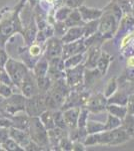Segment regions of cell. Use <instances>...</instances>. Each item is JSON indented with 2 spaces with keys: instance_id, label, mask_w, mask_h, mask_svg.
Segmentation results:
<instances>
[{
  "instance_id": "obj_39",
  "label": "cell",
  "mask_w": 134,
  "mask_h": 151,
  "mask_svg": "<svg viewBox=\"0 0 134 151\" xmlns=\"http://www.w3.org/2000/svg\"><path fill=\"white\" fill-rule=\"evenodd\" d=\"M70 12H71V9L69 7H62V8L58 9L57 12H56L55 19L57 21H65V19L67 18Z\"/></svg>"
},
{
  "instance_id": "obj_40",
  "label": "cell",
  "mask_w": 134,
  "mask_h": 151,
  "mask_svg": "<svg viewBox=\"0 0 134 151\" xmlns=\"http://www.w3.org/2000/svg\"><path fill=\"white\" fill-rule=\"evenodd\" d=\"M0 82L4 83V84L8 85V86H14L13 83H12L10 77H9L8 73L6 72L5 68L4 67H0Z\"/></svg>"
},
{
  "instance_id": "obj_11",
  "label": "cell",
  "mask_w": 134,
  "mask_h": 151,
  "mask_svg": "<svg viewBox=\"0 0 134 151\" xmlns=\"http://www.w3.org/2000/svg\"><path fill=\"white\" fill-rule=\"evenodd\" d=\"M107 104L108 102H107V98L104 96V94H95L88 97L84 106L91 113H100V112L106 110Z\"/></svg>"
},
{
  "instance_id": "obj_5",
  "label": "cell",
  "mask_w": 134,
  "mask_h": 151,
  "mask_svg": "<svg viewBox=\"0 0 134 151\" xmlns=\"http://www.w3.org/2000/svg\"><path fill=\"white\" fill-rule=\"evenodd\" d=\"M45 110V94H37L26 98L25 112L29 117H39Z\"/></svg>"
},
{
  "instance_id": "obj_14",
  "label": "cell",
  "mask_w": 134,
  "mask_h": 151,
  "mask_svg": "<svg viewBox=\"0 0 134 151\" xmlns=\"http://www.w3.org/2000/svg\"><path fill=\"white\" fill-rule=\"evenodd\" d=\"M9 137H11L14 141H16L23 149H25V147L31 141L27 130H22V129H18L15 127L9 128Z\"/></svg>"
},
{
  "instance_id": "obj_50",
  "label": "cell",
  "mask_w": 134,
  "mask_h": 151,
  "mask_svg": "<svg viewBox=\"0 0 134 151\" xmlns=\"http://www.w3.org/2000/svg\"><path fill=\"white\" fill-rule=\"evenodd\" d=\"M132 137H133V138H134V133H133V135H132Z\"/></svg>"
},
{
  "instance_id": "obj_35",
  "label": "cell",
  "mask_w": 134,
  "mask_h": 151,
  "mask_svg": "<svg viewBox=\"0 0 134 151\" xmlns=\"http://www.w3.org/2000/svg\"><path fill=\"white\" fill-rule=\"evenodd\" d=\"M88 113L89 111L86 107H80V113L78 117V122H77V127L78 128H85L87 121H88Z\"/></svg>"
},
{
  "instance_id": "obj_25",
  "label": "cell",
  "mask_w": 134,
  "mask_h": 151,
  "mask_svg": "<svg viewBox=\"0 0 134 151\" xmlns=\"http://www.w3.org/2000/svg\"><path fill=\"white\" fill-rule=\"evenodd\" d=\"M39 119H40L41 123L43 124V126H44L47 130H50V129L55 128L54 117H53V111L48 110V109H47V110H45L39 116Z\"/></svg>"
},
{
  "instance_id": "obj_44",
  "label": "cell",
  "mask_w": 134,
  "mask_h": 151,
  "mask_svg": "<svg viewBox=\"0 0 134 151\" xmlns=\"http://www.w3.org/2000/svg\"><path fill=\"white\" fill-rule=\"evenodd\" d=\"M25 150H43L42 147H40L38 144H36L35 142H33V141H30V142L28 143V145L25 147Z\"/></svg>"
},
{
  "instance_id": "obj_37",
  "label": "cell",
  "mask_w": 134,
  "mask_h": 151,
  "mask_svg": "<svg viewBox=\"0 0 134 151\" xmlns=\"http://www.w3.org/2000/svg\"><path fill=\"white\" fill-rule=\"evenodd\" d=\"M53 28H54V35L58 38H61L68 30V26L65 24L64 21H57Z\"/></svg>"
},
{
  "instance_id": "obj_36",
  "label": "cell",
  "mask_w": 134,
  "mask_h": 151,
  "mask_svg": "<svg viewBox=\"0 0 134 151\" xmlns=\"http://www.w3.org/2000/svg\"><path fill=\"white\" fill-rule=\"evenodd\" d=\"M2 147L5 150H9V151H19V150H23V148L21 147L16 141H14L11 137L7 138V139L4 141V142L1 143Z\"/></svg>"
},
{
  "instance_id": "obj_1",
  "label": "cell",
  "mask_w": 134,
  "mask_h": 151,
  "mask_svg": "<svg viewBox=\"0 0 134 151\" xmlns=\"http://www.w3.org/2000/svg\"><path fill=\"white\" fill-rule=\"evenodd\" d=\"M23 1L24 0L21 1V3L15 8V11L10 16H7L0 20V47H4L7 40H9L15 32L22 33V24L19 18V12Z\"/></svg>"
},
{
  "instance_id": "obj_10",
  "label": "cell",
  "mask_w": 134,
  "mask_h": 151,
  "mask_svg": "<svg viewBox=\"0 0 134 151\" xmlns=\"http://www.w3.org/2000/svg\"><path fill=\"white\" fill-rule=\"evenodd\" d=\"M19 89L21 90V93H22L23 96H25L26 98H29V97H32L34 95L39 94V90H38V87H37V82H36V77L33 72L29 70L27 73V75L25 76L24 80L22 81V83H21Z\"/></svg>"
},
{
  "instance_id": "obj_16",
  "label": "cell",
  "mask_w": 134,
  "mask_h": 151,
  "mask_svg": "<svg viewBox=\"0 0 134 151\" xmlns=\"http://www.w3.org/2000/svg\"><path fill=\"white\" fill-rule=\"evenodd\" d=\"M78 10L80 12L81 18L84 22H89L92 20L100 18L101 15L103 14V11L100 9H94V8H88L84 5H80L78 7Z\"/></svg>"
},
{
  "instance_id": "obj_51",
  "label": "cell",
  "mask_w": 134,
  "mask_h": 151,
  "mask_svg": "<svg viewBox=\"0 0 134 151\" xmlns=\"http://www.w3.org/2000/svg\"><path fill=\"white\" fill-rule=\"evenodd\" d=\"M133 47H134V41H133Z\"/></svg>"
},
{
  "instance_id": "obj_41",
  "label": "cell",
  "mask_w": 134,
  "mask_h": 151,
  "mask_svg": "<svg viewBox=\"0 0 134 151\" xmlns=\"http://www.w3.org/2000/svg\"><path fill=\"white\" fill-rule=\"evenodd\" d=\"M12 95V89L10 86L0 82V97L6 99Z\"/></svg>"
},
{
  "instance_id": "obj_7",
  "label": "cell",
  "mask_w": 134,
  "mask_h": 151,
  "mask_svg": "<svg viewBox=\"0 0 134 151\" xmlns=\"http://www.w3.org/2000/svg\"><path fill=\"white\" fill-rule=\"evenodd\" d=\"M118 20L112 12L102 14L101 19L98 22V33L102 37H111L117 28Z\"/></svg>"
},
{
  "instance_id": "obj_13",
  "label": "cell",
  "mask_w": 134,
  "mask_h": 151,
  "mask_svg": "<svg viewBox=\"0 0 134 151\" xmlns=\"http://www.w3.org/2000/svg\"><path fill=\"white\" fill-rule=\"evenodd\" d=\"M87 60L84 67L86 69H95L98 63V60L101 55V50H100V43H94L87 47Z\"/></svg>"
},
{
  "instance_id": "obj_24",
  "label": "cell",
  "mask_w": 134,
  "mask_h": 151,
  "mask_svg": "<svg viewBox=\"0 0 134 151\" xmlns=\"http://www.w3.org/2000/svg\"><path fill=\"white\" fill-rule=\"evenodd\" d=\"M111 55H109L108 52H101V55L98 60V63H97V70L100 72L101 76H104L106 74L107 70L109 68V64L111 62Z\"/></svg>"
},
{
  "instance_id": "obj_46",
  "label": "cell",
  "mask_w": 134,
  "mask_h": 151,
  "mask_svg": "<svg viewBox=\"0 0 134 151\" xmlns=\"http://www.w3.org/2000/svg\"><path fill=\"white\" fill-rule=\"evenodd\" d=\"M127 68L128 69H134V55H130L127 58Z\"/></svg>"
},
{
  "instance_id": "obj_19",
  "label": "cell",
  "mask_w": 134,
  "mask_h": 151,
  "mask_svg": "<svg viewBox=\"0 0 134 151\" xmlns=\"http://www.w3.org/2000/svg\"><path fill=\"white\" fill-rule=\"evenodd\" d=\"M65 24L69 27H73V26H83L85 22L82 20L81 15L78 9H73L69 13V15L67 16V18L65 19Z\"/></svg>"
},
{
  "instance_id": "obj_17",
  "label": "cell",
  "mask_w": 134,
  "mask_h": 151,
  "mask_svg": "<svg viewBox=\"0 0 134 151\" xmlns=\"http://www.w3.org/2000/svg\"><path fill=\"white\" fill-rule=\"evenodd\" d=\"M48 131V139H49V147H54V149H58V144L60 140L68 134L67 130L55 127Z\"/></svg>"
},
{
  "instance_id": "obj_4",
  "label": "cell",
  "mask_w": 134,
  "mask_h": 151,
  "mask_svg": "<svg viewBox=\"0 0 134 151\" xmlns=\"http://www.w3.org/2000/svg\"><path fill=\"white\" fill-rule=\"evenodd\" d=\"M4 68H5L6 72L8 73L14 86L20 88L21 83L29 72L27 65L24 63L18 62V60H15L13 58H8Z\"/></svg>"
},
{
  "instance_id": "obj_38",
  "label": "cell",
  "mask_w": 134,
  "mask_h": 151,
  "mask_svg": "<svg viewBox=\"0 0 134 151\" xmlns=\"http://www.w3.org/2000/svg\"><path fill=\"white\" fill-rule=\"evenodd\" d=\"M73 147V142L70 140V138L68 137V134L65 135L64 137L60 140L59 144H58V149L60 150H72Z\"/></svg>"
},
{
  "instance_id": "obj_43",
  "label": "cell",
  "mask_w": 134,
  "mask_h": 151,
  "mask_svg": "<svg viewBox=\"0 0 134 151\" xmlns=\"http://www.w3.org/2000/svg\"><path fill=\"white\" fill-rule=\"evenodd\" d=\"M127 111L129 114H133L134 115V94L130 95L128 97V101H127Z\"/></svg>"
},
{
  "instance_id": "obj_28",
  "label": "cell",
  "mask_w": 134,
  "mask_h": 151,
  "mask_svg": "<svg viewBox=\"0 0 134 151\" xmlns=\"http://www.w3.org/2000/svg\"><path fill=\"white\" fill-rule=\"evenodd\" d=\"M84 60V52L78 53V55H74L72 57H69L64 60V68L65 69H70V68H74L76 65L81 64V62Z\"/></svg>"
},
{
  "instance_id": "obj_27",
  "label": "cell",
  "mask_w": 134,
  "mask_h": 151,
  "mask_svg": "<svg viewBox=\"0 0 134 151\" xmlns=\"http://www.w3.org/2000/svg\"><path fill=\"white\" fill-rule=\"evenodd\" d=\"M121 127L130 135V137H132V135L134 133V115L133 114L127 113V115L122 119Z\"/></svg>"
},
{
  "instance_id": "obj_49",
  "label": "cell",
  "mask_w": 134,
  "mask_h": 151,
  "mask_svg": "<svg viewBox=\"0 0 134 151\" xmlns=\"http://www.w3.org/2000/svg\"><path fill=\"white\" fill-rule=\"evenodd\" d=\"M131 33H132V35H133V37H134V30H133V32H131Z\"/></svg>"
},
{
  "instance_id": "obj_33",
  "label": "cell",
  "mask_w": 134,
  "mask_h": 151,
  "mask_svg": "<svg viewBox=\"0 0 134 151\" xmlns=\"http://www.w3.org/2000/svg\"><path fill=\"white\" fill-rule=\"evenodd\" d=\"M53 117H54V123H55V127L64 129L67 130L68 127L64 121V117H63V112L60 110H56L53 111Z\"/></svg>"
},
{
  "instance_id": "obj_20",
  "label": "cell",
  "mask_w": 134,
  "mask_h": 151,
  "mask_svg": "<svg viewBox=\"0 0 134 151\" xmlns=\"http://www.w3.org/2000/svg\"><path fill=\"white\" fill-rule=\"evenodd\" d=\"M106 110L108 111L109 114L117 117L119 119H122L127 115V106H123V105H117V104H111L108 103L106 106Z\"/></svg>"
},
{
  "instance_id": "obj_47",
  "label": "cell",
  "mask_w": 134,
  "mask_h": 151,
  "mask_svg": "<svg viewBox=\"0 0 134 151\" xmlns=\"http://www.w3.org/2000/svg\"><path fill=\"white\" fill-rule=\"evenodd\" d=\"M46 1H48L49 3H53V1H54V0H46Z\"/></svg>"
},
{
  "instance_id": "obj_23",
  "label": "cell",
  "mask_w": 134,
  "mask_h": 151,
  "mask_svg": "<svg viewBox=\"0 0 134 151\" xmlns=\"http://www.w3.org/2000/svg\"><path fill=\"white\" fill-rule=\"evenodd\" d=\"M32 70L36 78L46 76L48 73V60H46L44 57L41 58L40 60H38L37 62H36V64Z\"/></svg>"
},
{
  "instance_id": "obj_6",
  "label": "cell",
  "mask_w": 134,
  "mask_h": 151,
  "mask_svg": "<svg viewBox=\"0 0 134 151\" xmlns=\"http://www.w3.org/2000/svg\"><path fill=\"white\" fill-rule=\"evenodd\" d=\"M25 104L26 97L23 95L12 94L10 97L5 99V101L2 104V109L9 114L11 117L20 112H25ZM10 117V118H11Z\"/></svg>"
},
{
  "instance_id": "obj_48",
  "label": "cell",
  "mask_w": 134,
  "mask_h": 151,
  "mask_svg": "<svg viewBox=\"0 0 134 151\" xmlns=\"http://www.w3.org/2000/svg\"><path fill=\"white\" fill-rule=\"evenodd\" d=\"M133 15H134V6H133ZM133 18H134V16H133Z\"/></svg>"
},
{
  "instance_id": "obj_22",
  "label": "cell",
  "mask_w": 134,
  "mask_h": 151,
  "mask_svg": "<svg viewBox=\"0 0 134 151\" xmlns=\"http://www.w3.org/2000/svg\"><path fill=\"white\" fill-rule=\"evenodd\" d=\"M29 117L27 114L26 115H13L11 117L12 121V127H15L18 129L28 131V125H29Z\"/></svg>"
},
{
  "instance_id": "obj_21",
  "label": "cell",
  "mask_w": 134,
  "mask_h": 151,
  "mask_svg": "<svg viewBox=\"0 0 134 151\" xmlns=\"http://www.w3.org/2000/svg\"><path fill=\"white\" fill-rule=\"evenodd\" d=\"M101 77V74L98 70L95 69H86L84 70V85L86 87H90L94 84L99 78Z\"/></svg>"
},
{
  "instance_id": "obj_29",
  "label": "cell",
  "mask_w": 134,
  "mask_h": 151,
  "mask_svg": "<svg viewBox=\"0 0 134 151\" xmlns=\"http://www.w3.org/2000/svg\"><path fill=\"white\" fill-rule=\"evenodd\" d=\"M98 22H99V20L96 19V20L89 21V22H86V24H84L83 25V37L84 38L96 33V31L98 30Z\"/></svg>"
},
{
  "instance_id": "obj_34",
  "label": "cell",
  "mask_w": 134,
  "mask_h": 151,
  "mask_svg": "<svg viewBox=\"0 0 134 151\" xmlns=\"http://www.w3.org/2000/svg\"><path fill=\"white\" fill-rule=\"evenodd\" d=\"M117 87H118V84L115 78L109 80V82L107 83V85L105 87V90H104V96H105L107 99L110 98L112 95L117 91Z\"/></svg>"
},
{
  "instance_id": "obj_26",
  "label": "cell",
  "mask_w": 134,
  "mask_h": 151,
  "mask_svg": "<svg viewBox=\"0 0 134 151\" xmlns=\"http://www.w3.org/2000/svg\"><path fill=\"white\" fill-rule=\"evenodd\" d=\"M36 82H37V87L39 90V94H46L47 91L50 89L51 85H52V80L48 75L43 76V77L36 78Z\"/></svg>"
},
{
  "instance_id": "obj_31",
  "label": "cell",
  "mask_w": 134,
  "mask_h": 151,
  "mask_svg": "<svg viewBox=\"0 0 134 151\" xmlns=\"http://www.w3.org/2000/svg\"><path fill=\"white\" fill-rule=\"evenodd\" d=\"M87 133L88 134H93V133H99L105 130V126L104 124L100 122H95V121H87L86 126H85Z\"/></svg>"
},
{
  "instance_id": "obj_18",
  "label": "cell",
  "mask_w": 134,
  "mask_h": 151,
  "mask_svg": "<svg viewBox=\"0 0 134 151\" xmlns=\"http://www.w3.org/2000/svg\"><path fill=\"white\" fill-rule=\"evenodd\" d=\"M82 37H83V26H73V27H69L66 33L61 37V40L64 45V43H69L80 40Z\"/></svg>"
},
{
  "instance_id": "obj_30",
  "label": "cell",
  "mask_w": 134,
  "mask_h": 151,
  "mask_svg": "<svg viewBox=\"0 0 134 151\" xmlns=\"http://www.w3.org/2000/svg\"><path fill=\"white\" fill-rule=\"evenodd\" d=\"M128 101V96H126L125 94L122 92H118V93H114L110 98L107 99V102L111 104H117V105H123L126 106Z\"/></svg>"
},
{
  "instance_id": "obj_8",
  "label": "cell",
  "mask_w": 134,
  "mask_h": 151,
  "mask_svg": "<svg viewBox=\"0 0 134 151\" xmlns=\"http://www.w3.org/2000/svg\"><path fill=\"white\" fill-rule=\"evenodd\" d=\"M84 70L85 67L82 65L65 69V80L70 89H80L84 84Z\"/></svg>"
},
{
  "instance_id": "obj_9",
  "label": "cell",
  "mask_w": 134,
  "mask_h": 151,
  "mask_svg": "<svg viewBox=\"0 0 134 151\" xmlns=\"http://www.w3.org/2000/svg\"><path fill=\"white\" fill-rule=\"evenodd\" d=\"M63 50V42L61 38L58 37H49L45 43L44 47V58L47 60L57 57H61Z\"/></svg>"
},
{
  "instance_id": "obj_2",
  "label": "cell",
  "mask_w": 134,
  "mask_h": 151,
  "mask_svg": "<svg viewBox=\"0 0 134 151\" xmlns=\"http://www.w3.org/2000/svg\"><path fill=\"white\" fill-rule=\"evenodd\" d=\"M28 133L31 141L35 142L43 149H47L49 147L48 131L41 123L39 117H30L29 118Z\"/></svg>"
},
{
  "instance_id": "obj_15",
  "label": "cell",
  "mask_w": 134,
  "mask_h": 151,
  "mask_svg": "<svg viewBox=\"0 0 134 151\" xmlns=\"http://www.w3.org/2000/svg\"><path fill=\"white\" fill-rule=\"evenodd\" d=\"M80 113V107H71L63 110V117L68 129H73L77 127L78 117Z\"/></svg>"
},
{
  "instance_id": "obj_42",
  "label": "cell",
  "mask_w": 134,
  "mask_h": 151,
  "mask_svg": "<svg viewBox=\"0 0 134 151\" xmlns=\"http://www.w3.org/2000/svg\"><path fill=\"white\" fill-rule=\"evenodd\" d=\"M8 58V55L4 50V47H0V67H4Z\"/></svg>"
},
{
  "instance_id": "obj_32",
  "label": "cell",
  "mask_w": 134,
  "mask_h": 151,
  "mask_svg": "<svg viewBox=\"0 0 134 151\" xmlns=\"http://www.w3.org/2000/svg\"><path fill=\"white\" fill-rule=\"evenodd\" d=\"M121 124H122V120H121V119L111 115V114H108V116H107V121H106V123L104 124V126H105V130H112V129H116V128L120 127Z\"/></svg>"
},
{
  "instance_id": "obj_12",
  "label": "cell",
  "mask_w": 134,
  "mask_h": 151,
  "mask_svg": "<svg viewBox=\"0 0 134 151\" xmlns=\"http://www.w3.org/2000/svg\"><path fill=\"white\" fill-rule=\"evenodd\" d=\"M87 48L85 47V43H84V37H82V38H80V40L72 41V42L64 43V45H63L61 58L63 60H65V58L72 57V55H74L85 52Z\"/></svg>"
},
{
  "instance_id": "obj_45",
  "label": "cell",
  "mask_w": 134,
  "mask_h": 151,
  "mask_svg": "<svg viewBox=\"0 0 134 151\" xmlns=\"http://www.w3.org/2000/svg\"><path fill=\"white\" fill-rule=\"evenodd\" d=\"M81 1L82 0H67V5L69 7H73V8H75V7H79L81 5Z\"/></svg>"
},
{
  "instance_id": "obj_3",
  "label": "cell",
  "mask_w": 134,
  "mask_h": 151,
  "mask_svg": "<svg viewBox=\"0 0 134 151\" xmlns=\"http://www.w3.org/2000/svg\"><path fill=\"white\" fill-rule=\"evenodd\" d=\"M97 134H98V145L117 146L127 142L130 139V135L121 126L112 130H104Z\"/></svg>"
}]
</instances>
